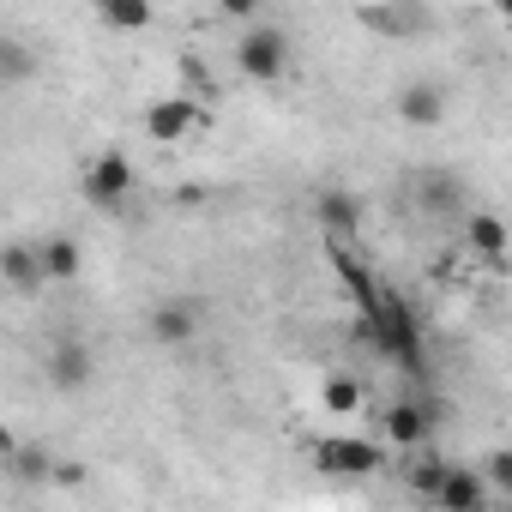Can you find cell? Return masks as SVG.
I'll list each match as a JSON object with an SVG mask.
<instances>
[{
    "label": "cell",
    "instance_id": "cell-1",
    "mask_svg": "<svg viewBox=\"0 0 512 512\" xmlns=\"http://www.w3.org/2000/svg\"><path fill=\"white\" fill-rule=\"evenodd\" d=\"M235 67L253 79V85H278L290 73V31L278 25H253L241 43H235Z\"/></svg>",
    "mask_w": 512,
    "mask_h": 512
},
{
    "label": "cell",
    "instance_id": "cell-20",
    "mask_svg": "<svg viewBox=\"0 0 512 512\" xmlns=\"http://www.w3.org/2000/svg\"><path fill=\"white\" fill-rule=\"evenodd\" d=\"M482 482H488V494H500V500H512V452H506V446L482 458Z\"/></svg>",
    "mask_w": 512,
    "mask_h": 512
},
{
    "label": "cell",
    "instance_id": "cell-2",
    "mask_svg": "<svg viewBox=\"0 0 512 512\" xmlns=\"http://www.w3.org/2000/svg\"><path fill=\"white\" fill-rule=\"evenodd\" d=\"M356 25L374 31V37L404 43V37H428V31H434V13L422 7V0H362V7H356Z\"/></svg>",
    "mask_w": 512,
    "mask_h": 512
},
{
    "label": "cell",
    "instance_id": "cell-22",
    "mask_svg": "<svg viewBox=\"0 0 512 512\" xmlns=\"http://www.w3.org/2000/svg\"><path fill=\"white\" fill-rule=\"evenodd\" d=\"M49 482L79 488V482H85V464H79V458H55V464H49Z\"/></svg>",
    "mask_w": 512,
    "mask_h": 512
},
{
    "label": "cell",
    "instance_id": "cell-19",
    "mask_svg": "<svg viewBox=\"0 0 512 512\" xmlns=\"http://www.w3.org/2000/svg\"><path fill=\"white\" fill-rule=\"evenodd\" d=\"M49 464H55V458H49L43 446H13V476H19V482H49Z\"/></svg>",
    "mask_w": 512,
    "mask_h": 512
},
{
    "label": "cell",
    "instance_id": "cell-4",
    "mask_svg": "<svg viewBox=\"0 0 512 512\" xmlns=\"http://www.w3.org/2000/svg\"><path fill=\"white\" fill-rule=\"evenodd\" d=\"M133 163H127V151H103L91 169H85V199L97 205V211H115V205H127V193H133Z\"/></svg>",
    "mask_w": 512,
    "mask_h": 512
},
{
    "label": "cell",
    "instance_id": "cell-13",
    "mask_svg": "<svg viewBox=\"0 0 512 512\" xmlns=\"http://www.w3.org/2000/svg\"><path fill=\"white\" fill-rule=\"evenodd\" d=\"M0 284H13V290H43V260H37V247L31 241H7L0 247Z\"/></svg>",
    "mask_w": 512,
    "mask_h": 512
},
{
    "label": "cell",
    "instance_id": "cell-10",
    "mask_svg": "<svg viewBox=\"0 0 512 512\" xmlns=\"http://www.w3.org/2000/svg\"><path fill=\"white\" fill-rule=\"evenodd\" d=\"M193 127H205V109L187 103V97H163V103L145 109V133H151L157 145H175V139H187Z\"/></svg>",
    "mask_w": 512,
    "mask_h": 512
},
{
    "label": "cell",
    "instance_id": "cell-7",
    "mask_svg": "<svg viewBox=\"0 0 512 512\" xmlns=\"http://www.w3.org/2000/svg\"><path fill=\"white\" fill-rule=\"evenodd\" d=\"M488 482H482V470L476 464H446V476H440V488H434V506L440 512H488Z\"/></svg>",
    "mask_w": 512,
    "mask_h": 512
},
{
    "label": "cell",
    "instance_id": "cell-17",
    "mask_svg": "<svg viewBox=\"0 0 512 512\" xmlns=\"http://www.w3.org/2000/svg\"><path fill=\"white\" fill-rule=\"evenodd\" d=\"M97 19L109 31H151V0H97Z\"/></svg>",
    "mask_w": 512,
    "mask_h": 512
},
{
    "label": "cell",
    "instance_id": "cell-6",
    "mask_svg": "<svg viewBox=\"0 0 512 512\" xmlns=\"http://www.w3.org/2000/svg\"><path fill=\"white\" fill-rule=\"evenodd\" d=\"M314 223H320L332 241H350V235L368 223V205H362V193H350V187H320V193H314Z\"/></svg>",
    "mask_w": 512,
    "mask_h": 512
},
{
    "label": "cell",
    "instance_id": "cell-9",
    "mask_svg": "<svg viewBox=\"0 0 512 512\" xmlns=\"http://www.w3.org/2000/svg\"><path fill=\"white\" fill-rule=\"evenodd\" d=\"M91 380H97V356H91V344L61 338V344L49 350V386H55V392H85Z\"/></svg>",
    "mask_w": 512,
    "mask_h": 512
},
{
    "label": "cell",
    "instance_id": "cell-16",
    "mask_svg": "<svg viewBox=\"0 0 512 512\" xmlns=\"http://www.w3.org/2000/svg\"><path fill=\"white\" fill-rule=\"evenodd\" d=\"M464 241L482 253V260H500V253H506V223L494 211H470L464 217Z\"/></svg>",
    "mask_w": 512,
    "mask_h": 512
},
{
    "label": "cell",
    "instance_id": "cell-21",
    "mask_svg": "<svg viewBox=\"0 0 512 512\" xmlns=\"http://www.w3.org/2000/svg\"><path fill=\"white\" fill-rule=\"evenodd\" d=\"M440 476H446V464H440V458H422V464H404V482H410V494H416V500H434V488H440Z\"/></svg>",
    "mask_w": 512,
    "mask_h": 512
},
{
    "label": "cell",
    "instance_id": "cell-11",
    "mask_svg": "<svg viewBox=\"0 0 512 512\" xmlns=\"http://www.w3.org/2000/svg\"><path fill=\"white\" fill-rule=\"evenodd\" d=\"M440 115H446V91L434 79H410L398 91V121L404 127H440Z\"/></svg>",
    "mask_w": 512,
    "mask_h": 512
},
{
    "label": "cell",
    "instance_id": "cell-3",
    "mask_svg": "<svg viewBox=\"0 0 512 512\" xmlns=\"http://www.w3.org/2000/svg\"><path fill=\"white\" fill-rule=\"evenodd\" d=\"M314 464L332 476H374L386 464V452L374 440H356V434H326V440H314Z\"/></svg>",
    "mask_w": 512,
    "mask_h": 512
},
{
    "label": "cell",
    "instance_id": "cell-24",
    "mask_svg": "<svg viewBox=\"0 0 512 512\" xmlns=\"http://www.w3.org/2000/svg\"><path fill=\"white\" fill-rule=\"evenodd\" d=\"M13 446H19V440H13V428L0 422V458H13Z\"/></svg>",
    "mask_w": 512,
    "mask_h": 512
},
{
    "label": "cell",
    "instance_id": "cell-14",
    "mask_svg": "<svg viewBox=\"0 0 512 512\" xmlns=\"http://www.w3.org/2000/svg\"><path fill=\"white\" fill-rule=\"evenodd\" d=\"M37 260H43V284H73V278L85 272V253H79V241H73V235L43 241V247H37Z\"/></svg>",
    "mask_w": 512,
    "mask_h": 512
},
{
    "label": "cell",
    "instance_id": "cell-15",
    "mask_svg": "<svg viewBox=\"0 0 512 512\" xmlns=\"http://www.w3.org/2000/svg\"><path fill=\"white\" fill-rule=\"evenodd\" d=\"M37 73H43V61H37V49H31V43H19L13 31H0V85H7V91H13V85H31Z\"/></svg>",
    "mask_w": 512,
    "mask_h": 512
},
{
    "label": "cell",
    "instance_id": "cell-23",
    "mask_svg": "<svg viewBox=\"0 0 512 512\" xmlns=\"http://www.w3.org/2000/svg\"><path fill=\"white\" fill-rule=\"evenodd\" d=\"M217 13L223 19H253V13H260V0H217Z\"/></svg>",
    "mask_w": 512,
    "mask_h": 512
},
{
    "label": "cell",
    "instance_id": "cell-18",
    "mask_svg": "<svg viewBox=\"0 0 512 512\" xmlns=\"http://www.w3.org/2000/svg\"><path fill=\"white\" fill-rule=\"evenodd\" d=\"M320 404H326L332 416H350V410H362V386L344 380V374H332V380L320 386Z\"/></svg>",
    "mask_w": 512,
    "mask_h": 512
},
{
    "label": "cell",
    "instance_id": "cell-8",
    "mask_svg": "<svg viewBox=\"0 0 512 512\" xmlns=\"http://www.w3.org/2000/svg\"><path fill=\"white\" fill-rule=\"evenodd\" d=\"M434 428H440V404H428V398H404V404H392L386 410V434H392V446H428L434 440Z\"/></svg>",
    "mask_w": 512,
    "mask_h": 512
},
{
    "label": "cell",
    "instance_id": "cell-12",
    "mask_svg": "<svg viewBox=\"0 0 512 512\" xmlns=\"http://www.w3.org/2000/svg\"><path fill=\"white\" fill-rule=\"evenodd\" d=\"M199 326H205V320H199V302H157V308H151V338L169 344V350H175V344H193Z\"/></svg>",
    "mask_w": 512,
    "mask_h": 512
},
{
    "label": "cell",
    "instance_id": "cell-5",
    "mask_svg": "<svg viewBox=\"0 0 512 512\" xmlns=\"http://www.w3.org/2000/svg\"><path fill=\"white\" fill-rule=\"evenodd\" d=\"M410 199L428 217H464V181L452 169H416L410 175Z\"/></svg>",
    "mask_w": 512,
    "mask_h": 512
}]
</instances>
